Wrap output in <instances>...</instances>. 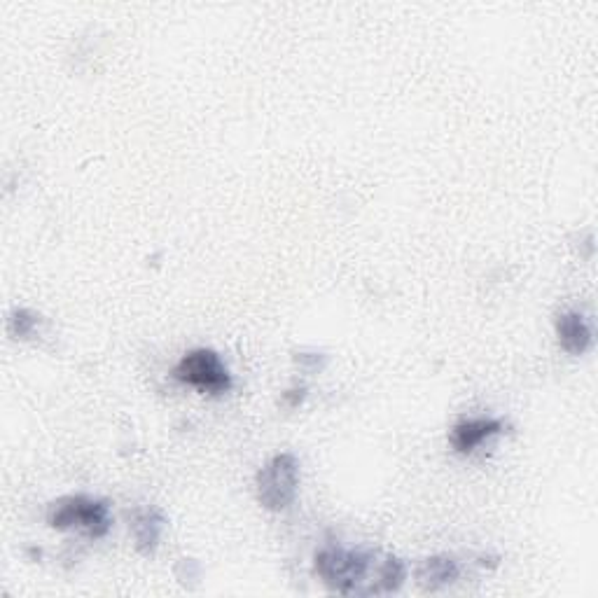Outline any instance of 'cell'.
Masks as SVG:
<instances>
[{"label":"cell","mask_w":598,"mask_h":598,"mask_svg":"<svg viewBox=\"0 0 598 598\" xmlns=\"http://www.w3.org/2000/svg\"><path fill=\"white\" fill-rule=\"evenodd\" d=\"M166 526L164 514L155 510V507H148V510H138L134 514V524H131V531H134L136 549L145 556H150L159 545V538H162Z\"/></svg>","instance_id":"cell-8"},{"label":"cell","mask_w":598,"mask_h":598,"mask_svg":"<svg viewBox=\"0 0 598 598\" xmlns=\"http://www.w3.org/2000/svg\"><path fill=\"white\" fill-rule=\"evenodd\" d=\"M299 486V463L292 454H278L257 472L255 491L264 510L283 512L295 503Z\"/></svg>","instance_id":"cell-3"},{"label":"cell","mask_w":598,"mask_h":598,"mask_svg":"<svg viewBox=\"0 0 598 598\" xmlns=\"http://www.w3.org/2000/svg\"><path fill=\"white\" fill-rule=\"evenodd\" d=\"M374 563L372 552H356V549L325 547L316 554V573L321 575L325 587L335 594L372 596L370 568Z\"/></svg>","instance_id":"cell-1"},{"label":"cell","mask_w":598,"mask_h":598,"mask_svg":"<svg viewBox=\"0 0 598 598\" xmlns=\"http://www.w3.org/2000/svg\"><path fill=\"white\" fill-rule=\"evenodd\" d=\"M407 580V566L398 556H384L377 566V594H393Z\"/></svg>","instance_id":"cell-9"},{"label":"cell","mask_w":598,"mask_h":598,"mask_svg":"<svg viewBox=\"0 0 598 598\" xmlns=\"http://www.w3.org/2000/svg\"><path fill=\"white\" fill-rule=\"evenodd\" d=\"M505 430V423L500 419H465L451 428V447L456 454H472L477 447H482L486 440L500 435Z\"/></svg>","instance_id":"cell-5"},{"label":"cell","mask_w":598,"mask_h":598,"mask_svg":"<svg viewBox=\"0 0 598 598\" xmlns=\"http://www.w3.org/2000/svg\"><path fill=\"white\" fill-rule=\"evenodd\" d=\"M173 379L208 395H225L232 391V374L220 356L211 349H194L173 367Z\"/></svg>","instance_id":"cell-4"},{"label":"cell","mask_w":598,"mask_h":598,"mask_svg":"<svg viewBox=\"0 0 598 598\" xmlns=\"http://www.w3.org/2000/svg\"><path fill=\"white\" fill-rule=\"evenodd\" d=\"M297 363L302 365V367H309L311 372H314V370H321V367H323L321 363H318V356H316V353H311V356H307V353H302V356H297Z\"/></svg>","instance_id":"cell-11"},{"label":"cell","mask_w":598,"mask_h":598,"mask_svg":"<svg viewBox=\"0 0 598 598\" xmlns=\"http://www.w3.org/2000/svg\"><path fill=\"white\" fill-rule=\"evenodd\" d=\"M40 316L31 309H15L8 318V335L15 339H29L38 330Z\"/></svg>","instance_id":"cell-10"},{"label":"cell","mask_w":598,"mask_h":598,"mask_svg":"<svg viewBox=\"0 0 598 598\" xmlns=\"http://www.w3.org/2000/svg\"><path fill=\"white\" fill-rule=\"evenodd\" d=\"M47 524L52 528H82L92 540L106 538L113 519L106 500H94L89 496H68L52 503L47 512Z\"/></svg>","instance_id":"cell-2"},{"label":"cell","mask_w":598,"mask_h":598,"mask_svg":"<svg viewBox=\"0 0 598 598\" xmlns=\"http://www.w3.org/2000/svg\"><path fill=\"white\" fill-rule=\"evenodd\" d=\"M458 577H461V566L451 556H430L416 568V584L423 591H437L454 584Z\"/></svg>","instance_id":"cell-7"},{"label":"cell","mask_w":598,"mask_h":598,"mask_svg":"<svg viewBox=\"0 0 598 598\" xmlns=\"http://www.w3.org/2000/svg\"><path fill=\"white\" fill-rule=\"evenodd\" d=\"M304 393H307V391H304V388H299V391H290V393H285V402H288L290 407H297L299 402L304 400Z\"/></svg>","instance_id":"cell-12"},{"label":"cell","mask_w":598,"mask_h":598,"mask_svg":"<svg viewBox=\"0 0 598 598\" xmlns=\"http://www.w3.org/2000/svg\"><path fill=\"white\" fill-rule=\"evenodd\" d=\"M556 337H559L561 349L570 356H582L591 349V328L587 318L577 311H566L556 316Z\"/></svg>","instance_id":"cell-6"}]
</instances>
